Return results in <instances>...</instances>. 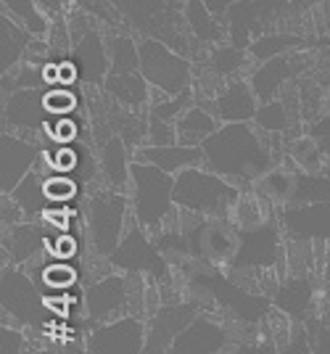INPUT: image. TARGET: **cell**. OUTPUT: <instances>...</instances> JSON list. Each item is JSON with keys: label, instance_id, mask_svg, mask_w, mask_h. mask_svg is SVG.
Here are the masks:
<instances>
[{"label": "cell", "instance_id": "6", "mask_svg": "<svg viewBox=\"0 0 330 354\" xmlns=\"http://www.w3.org/2000/svg\"><path fill=\"white\" fill-rule=\"evenodd\" d=\"M133 209L130 196L119 191H95L88 198L85 220H88V233L95 254L111 257V251L119 246V241L127 233V212Z\"/></svg>", "mask_w": 330, "mask_h": 354}, {"label": "cell", "instance_id": "21", "mask_svg": "<svg viewBox=\"0 0 330 354\" xmlns=\"http://www.w3.org/2000/svg\"><path fill=\"white\" fill-rule=\"evenodd\" d=\"M211 111L220 122H254L259 111V98L249 80H233L227 82L225 90L217 93L211 101Z\"/></svg>", "mask_w": 330, "mask_h": 354}, {"label": "cell", "instance_id": "50", "mask_svg": "<svg viewBox=\"0 0 330 354\" xmlns=\"http://www.w3.org/2000/svg\"><path fill=\"white\" fill-rule=\"evenodd\" d=\"M312 328H315V325H312ZM309 346H312V354H330V328L317 325Z\"/></svg>", "mask_w": 330, "mask_h": 354}, {"label": "cell", "instance_id": "7", "mask_svg": "<svg viewBox=\"0 0 330 354\" xmlns=\"http://www.w3.org/2000/svg\"><path fill=\"white\" fill-rule=\"evenodd\" d=\"M193 286L201 288V291H206L222 310L230 312L235 320H240V323L246 325L262 323L272 310V299H267L264 294L246 291L243 286H238L225 272H220L217 267H209L204 272H195Z\"/></svg>", "mask_w": 330, "mask_h": 354}, {"label": "cell", "instance_id": "44", "mask_svg": "<svg viewBox=\"0 0 330 354\" xmlns=\"http://www.w3.org/2000/svg\"><path fill=\"white\" fill-rule=\"evenodd\" d=\"M46 106L53 117H69L79 106V95L72 88H61V85H50L46 90Z\"/></svg>", "mask_w": 330, "mask_h": 354}, {"label": "cell", "instance_id": "25", "mask_svg": "<svg viewBox=\"0 0 330 354\" xmlns=\"http://www.w3.org/2000/svg\"><path fill=\"white\" fill-rule=\"evenodd\" d=\"M122 109L130 111H140L143 106L148 104L151 98V85L148 80L143 77V72H108L104 88H101Z\"/></svg>", "mask_w": 330, "mask_h": 354}, {"label": "cell", "instance_id": "49", "mask_svg": "<svg viewBox=\"0 0 330 354\" xmlns=\"http://www.w3.org/2000/svg\"><path fill=\"white\" fill-rule=\"evenodd\" d=\"M24 352V336L19 328L3 323L0 328V354H21Z\"/></svg>", "mask_w": 330, "mask_h": 354}, {"label": "cell", "instance_id": "36", "mask_svg": "<svg viewBox=\"0 0 330 354\" xmlns=\"http://www.w3.org/2000/svg\"><path fill=\"white\" fill-rule=\"evenodd\" d=\"M330 201V177L322 172H296L291 204H325Z\"/></svg>", "mask_w": 330, "mask_h": 354}, {"label": "cell", "instance_id": "11", "mask_svg": "<svg viewBox=\"0 0 330 354\" xmlns=\"http://www.w3.org/2000/svg\"><path fill=\"white\" fill-rule=\"evenodd\" d=\"M283 257V227L278 217H270L259 227L238 230V251L230 270H270Z\"/></svg>", "mask_w": 330, "mask_h": 354}, {"label": "cell", "instance_id": "3", "mask_svg": "<svg viewBox=\"0 0 330 354\" xmlns=\"http://www.w3.org/2000/svg\"><path fill=\"white\" fill-rule=\"evenodd\" d=\"M240 198V185L206 167H188L175 175V207L201 217H230Z\"/></svg>", "mask_w": 330, "mask_h": 354}, {"label": "cell", "instance_id": "43", "mask_svg": "<svg viewBox=\"0 0 330 354\" xmlns=\"http://www.w3.org/2000/svg\"><path fill=\"white\" fill-rule=\"evenodd\" d=\"M46 193L56 207H64V204H69L77 193H79V183H77V177H72V175L50 172V175L46 177Z\"/></svg>", "mask_w": 330, "mask_h": 354}, {"label": "cell", "instance_id": "29", "mask_svg": "<svg viewBox=\"0 0 330 354\" xmlns=\"http://www.w3.org/2000/svg\"><path fill=\"white\" fill-rule=\"evenodd\" d=\"M182 14H185V21H188V30H191V35L198 43L220 45L227 37V24L211 14L204 0H185Z\"/></svg>", "mask_w": 330, "mask_h": 354}, {"label": "cell", "instance_id": "52", "mask_svg": "<svg viewBox=\"0 0 330 354\" xmlns=\"http://www.w3.org/2000/svg\"><path fill=\"white\" fill-rule=\"evenodd\" d=\"M206 3V8H209L211 14L217 16L220 21H225L227 19V14H230V8L235 6V3H240V0H204ZM227 24V21H225Z\"/></svg>", "mask_w": 330, "mask_h": 354}, {"label": "cell", "instance_id": "45", "mask_svg": "<svg viewBox=\"0 0 330 354\" xmlns=\"http://www.w3.org/2000/svg\"><path fill=\"white\" fill-rule=\"evenodd\" d=\"M43 283L48 288L66 291L77 283V270L72 265H66L64 259L61 262H48V265H43Z\"/></svg>", "mask_w": 330, "mask_h": 354}, {"label": "cell", "instance_id": "33", "mask_svg": "<svg viewBox=\"0 0 330 354\" xmlns=\"http://www.w3.org/2000/svg\"><path fill=\"white\" fill-rule=\"evenodd\" d=\"M106 43L111 56V72H140V40H135L130 32H117Z\"/></svg>", "mask_w": 330, "mask_h": 354}, {"label": "cell", "instance_id": "28", "mask_svg": "<svg viewBox=\"0 0 330 354\" xmlns=\"http://www.w3.org/2000/svg\"><path fill=\"white\" fill-rule=\"evenodd\" d=\"M32 40H35V35L27 27H21L14 16L3 11L0 14V72L6 74L14 66H19L27 56Z\"/></svg>", "mask_w": 330, "mask_h": 354}, {"label": "cell", "instance_id": "32", "mask_svg": "<svg viewBox=\"0 0 330 354\" xmlns=\"http://www.w3.org/2000/svg\"><path fill=\"white\" fill-rule=\"evenodd\" d=\"M0 3H3V11L8 16H14L16 21L21 27H27L35 37H46L50 32L53 21L48 19V14L40 8L37 0H0Z\"/></svg>", "mask_w": 330, "mask_h": 354}, {"label": "cell", "instance_id": "17", "mask_svg": "<svg viewBox=\"0 0 330 354\" xmlns=\"http://www.w3.org/2000/svg\"><path fill=\"white\" fill-rule=\"evenodd\" d=\"M280 227L288 238L307 241H330V201L325 204H288L278 212Z\"/></svg>", "mask_w": 330, "mask_h": 354}, {"label": "cell", "instance_id": "23", "mask_svg": "<svg viewBox=\"0 0 330 354\" xmlns=\"http://www.w3.org/2000/svg\"><path fill=\"white\" fill-rule=\"evenodd\" d=\"M135 159L146 164H156L169 175H180L188 167H204V148L185 146V143H172V146H146L135 148Z\"/></svg>", "mask_w": 330, "mask_h": 354}, {"label": "cell", "instance_id": "4", "mask_svg": "<svg viewBox=\"0 0 330 354\" xmlns=\"http://www.w3.org/2000/svg\"><path fill=\"white\" fill-rule=\"evenodd\" d=\"M130 204L137 225L159 233L175 209V175L159 169L156 164L135 159L130 180Z\"/></svg>", "mask_w": 330, "mask_h": 354}, {"label": "cell", "instance_id": "47", "mask_svg": "<svg viewBox=\"0 0 330 354\" xmlns=\"http://www.w3.org/2000/svg\"><path fill=\"white\" fill-rule=\"evenodd\" d=\"M77 251H79V243H77L75 236H69V233H64V230H59L53 238H48V251L46 254H50L53 259H75Z\"/></svg>", "mask_w": 330, "mask_h": 354}, {"label": "cell", "instance_id": "22", "mask_svg": "<svg viewBox=\"0 0 330 354\" xmlns=\"http://www.w3.org/2000/svg\"><path fill=\"white\" fill-rule=\"evenodd\" d=\"M315 281L309 275H296L278 286V291L272 296V307L296 323H307L315 310Z\"/></svg>", "mask_w": 330, "mask_h": 354}, {"label": "cell", "instance_id": "19", "mask_svg": "<svg viewBox=\"0 0 330 354\" xmlns=\"http://www.w3.org/2000/svg\"><path fill=\"white\" fill-rule=\"evenodd\" d=\"M227 341H230V336H227L225 325L201 312L175 339L169 354H222Z\"/></svg>", "mask_w": 330, "mask_h": 354}, {"label": "cell", "instance_id": "16", "mask_svg": "<svg viewBox=\"0 0 330 354\" xmlns=\"http://www.w3.org/2000/svg\"><path fill=\"white\" fill-rule=\"evenodd\" d=\"M40 162V148L21 135L3 130L0 135V193L11 196L16 185Z\"/></svg>", "mask_w": 330, "mask_h": 354}, {"label": "cell", "instance_id": "13", "mask_svg": "<svg viewBox=\"0 0 330 354\" xmlns=\"http://www.w3.org/2000/svg\"><path fill=\"white\" fill-rule=\"evenodd\" d=\"M130 275L127 272H108L88 286L85 291V312L95 325L124 317L130 310Z\"/></svg>", "mask_w": 330, "mask_h": 354}, {"label": "cell", "instance_id": "37", "mask_svg": "<svg viewBox=\"0 0 330 354\" xmlns=\"http://www.w3.org/2000/svg\"><path fill=\"white\" fill-rule=\"evenodd\" d=\"M211 69L217 77H235V74L249 64V50L246 48H238V45H214L209 53Z\"/></svg>", "mask_w": 330, "mask_h": 354}, {"label": "cell", "instance_id": "42", "mask_svg": "<svg viewBox=\"0 0 330 354\" xmlns=\"http://www.w3.org/2000/svg\"><path fill=\"white\" fill-rule=\"evenodd\" d=\"M43 162L48 164L50 172H61V175H72V172L82 169L79 151H77V146H69V143H59L53 151H46L43 153Z\"/></svg>", "mask_w": 330, "mask_h": 354}, {"label": "cell", "instance_id": "53", "mask_svg": "<svg viewBox=\"0 0 330 354\" xmlns=\"http://www.w3.org/2000/svg\"><path fill=\"white\" fill-rule=\"evenodd\" d=\"M238 354H275L272 344H249V346H240Z\"/></svg>", "mask_w": 330, "mask_h": 354}, {"label": "cell", "instance_id": "35", "mask_svg": "<svg viewBox=\"0 0 330 354\" xmlns=\"http://www.w3.org/2000/svg\"><path fill=\"white\" fill-rule=\"evenodd\" d=\"M301 45H304V37H299V35H291V32H272V35H259L254 43L249 45V56L262 64V61L285 56L288 50L301 48Z\"/></svg>", "mask_w": 330, "mask_h": 354}, {"label": "cell", "instance_id": "51", "mask_svg": "<svg viewBox=\"0 0 330 354\" xmlns=\"http://www.w3.org/2000/svg\"><path fill=\"white\" fill-rule=\"evenodd\" d=\"M309 135H312L315 140H320V146H322L325 140L330 143V114H325V117L317 119L315 124L309 127ZM325 156H328V153H325Z\"/></svg>", "mask_w": 330, "mask_h": 354}, {"label": "cell", "instance_id": "39", "mask_svg": "<svg viewBox=\"0 0 330 354\" xmlns=\"http://www.w3.org/2000/svg\"><path fill=\"white\" fill-rule=\"evenodd\" d=\"M193 106V93L185 90L180 95H164L148 106V119H162V122H177V119Z\"/></svg>", "mask_w": 330, "mask_h": 354}, {"label": "cell", "instance_id": "30", "mask_svg": "<svg viewBox=\"0 0 330 354\" xmlns=\"http://www.w3.org/2000/svg\"><path fill=\"white\" fill-rule=\"evenodd\" d=\"M175 124H177V140L180 143H185V146H201L209 135H214L220 130L222 122L217 119L214 111L193 104Z\"/></svg>", "mask_w": 330, "mask_h": 354}, {"label": "cell", "instance_id": "31", "mask_svg": "<svg viewBox=\"0 0 330 354\" xmlns=\"http://www.w3.org/2000/svg\"><path fill=\"white\" fill-rule=\"evenodd\" d=\"M272 204L262 196V193H240V198L235 201V207L230 212V222L238 230H249V227H259L264 222L275 217L272 214Z\"/></svg>", "mask_w": 330, "mask_h": 354}, {"label": "cell", "instance_id": "40", "mask_svg": "<svg viewBox=\"0 0 330 354\" xmlns=\"http://www.w3.org/2000/svg\"><path fill=\"white\" fill-rule=\"evenodd\" d=\"M256 127L259 130H264V133L270 135H280L288 130V109H285V101H267V104L259 106V111H256Z\"/></svg>", "mask_w": 330, "mask_h": 354}, {"label": "cell", "instance_id": "14", "mask_svg": "<svg viewBox=\"0 0 330 354\" xmlns=\"http://www.w3.org/2000/svg\"><path fill=\"white\" fill-rule=\"evenodd\" d=\"M48 88H19L8 95H3V122L6 130H19V133L40 135L46 133L48 122L53 114L46 106Z\"/></svg>", "mask_w": 330, "mask_h": 354}, {"label": "cell", "instance_id": "15", "mask_svg": "<svg viewBox=\"0 0 330 354\" xmlns=\"http://www.w3.org/2000/svg\"><path fill=\"white\" fill-rule=\"evenodd\" d=\"M198 301H177L162 304L146 323V349L143 354H169L175 339L191 325L195 315H201Z\"/></svg>", "mask_w": 330, "mask_h": 354}, {"label": "cell", "instance_id": "1", "mask_svg": "<svg viewBox=\"0 0 330 354\" xmlns=\"http://www.w3.org/2000/svg\"><path fill=\"white\" fill-rule=\"evenodd\" d=\"M201 148L204 167L240 188L259 183L270 169H275L270 146L259 138L251 122H222L220 130L209 135Z\"/></svg>", "mask_w": 330, "mask_h": 354}, {"label": "cell", "instance_id": "10", "mask_svg": "<svg viewBox=\"0 0 330 354\" xmlns=\"http://www.w3.org/2000/svg\"><path fill=\"white\" fill-rule=\"evenodd\" d=\"M182 233H185V243H188V257H195L209 267H230L235 251H238V227L233 222H227V217L201 220Z\"/></svg>", "mask_w": 330, "mask_h": 354}, {"label": "cell", "instance_id": "46", "mask_svg": "<svg viewBox=\"0 0 330 354\" xmlns=\"http://www.w3.org/2000/svg\"><path fill=\"white\" fill-rule=\"evenodd\" d=\"M148 122V138L146 143L151 146H172V143H180L177 140V124L175 122H162V119H146ZM143 143V146H146Z\"/></svg>", "mask_w": 330, "mask_h": 354}, {"label": "cell", "instance_id": "18", "mask_svg": "<svg viewBox=\"0 0 330 354\" xmlns=\"http://www.w3.org/2000/svg\"><path fill=\"white\" fill-rule=\"evenodd\" d=\"M69 56L79 69V82L82 85L104 88L106 77L111 72V56H108V43H106L104 32L98 27L85 32L75 43Z\"/></svg>", "mask_w": 330, "mask_h": 354}, {"label": "cell", "instance_id": "38", "mask_svg": "<svg viewBox=\"0 0 330 354\" xmlns=\"http://www.w3.org/2000/svg\"><path fill=\"white\" fill-rule=\"evenodd\" d=\"M288 156L291 162L296 164L304 172H320L322 162H325V151L320 146V140H315L312 135L307 138H296L291 146H288Z\"/></svg>", "mask_w": 330, "mask_h": 354}, {"label": "cell", "instance_id": "20", "mask_svg": "<svg viewBox=\"0 0 330 354\" xmlns=\"http://www.w3.org/2000/svg\"><path fill=\"white\" fill-rule=\"evenodd\" d=\"M48 230L40 220H24L3 230V254L11 259V265L21 267L48 251Z\"/></svg>", "mask_w": 330, "mask_h": 354}, {"label": "cell", "instance_id": "24", "mask_svg": "<svg viewBox=\"0 0 330 354\" xmlns=\"http://www.w3.org/2000/svg\"><path fill=\"white\" fill-rule=\"evenodd\" d=\"M48 175H50V169H48V164L43 162V153H40L37 167H35L30 175L16 185V191L11 193V198L19 204V209L24 212L27 220H43L46 212L56 209V204L48 198V193H46V177Z\"/></svg>", "mask_w": 330, "mask_h": 354}, {"label": "cell", "instance_id": "41", "mask_svg": "<svg viewBox=\"0 0 330 354\" xmlns=\"http://www.w3.org/2000/svg\"><path fill=\"white\" fill-rule=\"evenodd\" d=\"M75 6L90 16L93 21H101L106 27L119 30L122 24H124V16H122L119 6L111 3V0H75Z\"/></svg>", "mask_w": 330, "mask_h": 354}, {"label": "cell", "instance_id": "2", "mask_svg": "<svg viewBox=\"0 0 330 354\" xmlns=\"http://www.w3.org/2000/svg\"><path fill=\"white\" fill-rule=\"evenodd\" d=\"M185 0H122L124 24L140 37H153L172 45L180 53H191V30L182 14Z\"/></svg>", "mask_w": 330, "mask_h": 354}, {"label": "cell", "instance_id": "34", "mask_svg": "<svg viewBox=\"0 0 330 354\" xmlns=\"http://www.w3.org/2000/svg\"><path fill=\"white\" fill-rule=\"evenodd\" d=\"M293 185H296V172L283 169V167H275L267 175L256 183L259 193L270 201L272 207H288L291 204V196H293Z\"/></svg>", "mask_w": 330, "mask_h": 354}, {"label": "cell", "instance_id": "48", "mask_svg": "<svg viewBox=\"0 0 330 354\" xmlns=\"http://www.w3.org/2000/svg\"><path fill=\"white\" fill-rule=\"evenodd\" d=\"M46 135L53 143H75L77 138V124L69 117H53L48 122Z\"/></svg>", "mask_w": 330, "mask_h": 354}, {"label": "cell", "instance_id": "26", "mask_svg": "<svg viewBox=\"0 0 330 354\" xmlns=\"http://www.w3.org/2000/svg\"><path fill=\"white\" fill-rule=\"evenodd\" d=\"M101 175H104L106 185L111 191L124 193L130 188V180H133V162H130V153H127V143L119 135H111L101 146Z\"/></svg>", "mask_w": 330, "mask_h": 354}, {"label": "cell", "instance_id": "5", "mask_svg": "<svg viewBox=\"0 0 330 354\" xmlns=\"http://www.w3.org/2000/svg\"><path fill=\"white\" fill-rule=\"evenodd\" d=\"M140 72L156 93L180 95L185 90H191L193 64H191V56L175 50L172 45L153 37H140Z\"/></svg>", "mask_w": 330, "mask_h": 354}, {"label": "cell", "instance_id": "8", "mask_svg": "<svg viewBox=\"0 0 330 354\" xmlns=\"http://www.w3.org/2000/svg\"><path fill=\"white\" fill-rule=\"evenodd\" d=\"M108 265L127 275H143L153 283H164L169 278L166 254L156 246V241H151L148 230L137 222L133 227H127L119 246L111 251Z\"/></svg>", "mask_w": 330, "mask_h": 354}, {"label": "cell", "instance_id": "54", "mask_svg": "<svg viewBox=\"0 0 330 354\" xmlns=\"http://www.w3.org/2000/svg\"><path fill=\"white\" fill-rule=\"evenodd\" d=\"M320 172H322V175H328V177H330V153H328V156H325V162H322V169H320Z\"/></svg>", "mask_w": 330, "mask_h": 354}, {"label": "cell", "instance_id": "27", "mask_svg": "<svg viewBox=\"0 0 330 354\" xmlns=\"http://www.w3.org/2000/svg\"><path fill=\"white\" fill-rule=\"evenodd\" d=\"M296 72V66H293V59L285 53V56H278V59H270V61H262L259 66H256V72L251 74V88H254L256 98L262 101V104H267V101H275L278 98V93L285 88V82L293 77Z\"/></svg>", "mask_w": 330, "mask_h": 354}, {"label": "cell", "instance_id": "12", "mask_svg": "<svg viewBox=\"0 0 330 354\" xmlns=\"http://www.w3.org/2000/svg\"><path fill=\"white\" fill-rule=\"evenodd\" d=\"M146 349V323L135 315L95 325L88 336L90 354H143Z\"/></svg>", "mask_w": 330, "mask_h": 354}, {"label": "cell", "instance_id": "9", "mask_svg": "<svg viewBox=\"0 0 330 354\" xmlns=\"http://www.w3.org/2000/svg\"><path fill=\"white\" fill-rule=\"evenodd\" d=\"M0 307L16 325H37L46 315L48 301L30 272L16 265H6L0 272Z\"/></svg>", "mask_w": 330, "mask_h": 354}]
</instances>
